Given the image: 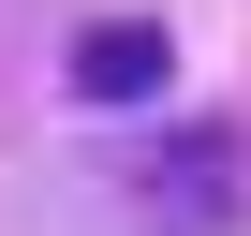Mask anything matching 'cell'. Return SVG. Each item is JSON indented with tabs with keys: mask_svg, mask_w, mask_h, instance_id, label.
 <instances>
[{
	"mask_svg": "<svg viewBox=\"0 0 251 236\" xmlns=\"http://www.w3.org/2000/svg\"><path fill=\"white\" fill-rule=\"evenodd\" d=\"M163 74H177L163 15H89V30H74V59H59V89H74V103H163Z\"/></svg>",
	"mask_w": 251,
	"mask_h": 236,
	"instance_id": "2",
	"label": "cell"
},
{
	"mask_svg": "<svg viewBox=\"0 0 251 236\" xmlns=\"http://www.w3.org/2000/svg\"><path fill=\"white\" fill-rule=\"evenodd\" d=\"M59 236H251V133L177 118V133L118 148V163H74Z\"/></svg>",
	"mask_w": 251,
	"mask_h": 236,
	"instance_id": "1",
	"label": "cell"
}]
</instances>
